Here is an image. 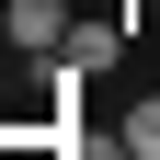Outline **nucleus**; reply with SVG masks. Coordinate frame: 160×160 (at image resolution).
<instances>
[{
	"instance_id": "obj_1",
	"label": "nucleus",
	"mask_w": 160,
	"mask_h": 160,
	"mask_svg": "<svg viewBox=\"0 0 160 160\" xmlns=\"http://www.w3.org/2000/svg\"><path fill=\"white\" fill-rule=\"evenodd\" d=\"M0 34H12L23 57H57L69 46V12H57V0H0Z\"/></svg>"
},
{
	"instance_id": "obj_2",
	"label": "nucleus",
	"mask_w": 160,
	"mask_h": 160,
	"mask_svg": "<svg viewBox=\"0 0 160 160\" xmlns=\"http://www.w3.org/2000/svg\"><path fill=\"white\" fill-rule=\"evenodd\" d=\"M114 46H126V23H69V46H57V69H114Z\"/></svg>"
},
{
	"instance_id": "obj_3",
	"label": "nucleus",
	"mask_w": 160,
	"mask_h": 160,
	"mask_svg": "<svg viewBox=\"0 0 160 160\" xmlns=\"http://www.w3.org/2000/svg\"><path fill=\"white\" fill-rule=\"evenodd\" d=\"M114 137H126V160H160V92H137V103H126V126H114Z\"/></svg>"
}]
</instances>
